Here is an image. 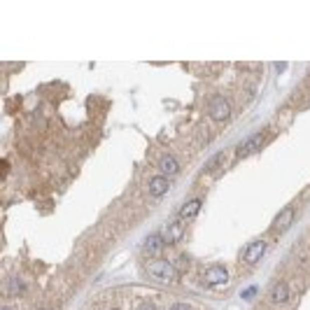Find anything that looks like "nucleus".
Instances as JSON below:
<instances>
[{
  "label": "nucleus",
  "mask_w": 310,
  "mask_h": 310,
  "mask_svg": "<svg viewBox=\"0 0 310 310\" xmlns=\"http://www.w3.org/2000/svg\"><path fill=\"white\" fill-rule=\"evenodd\" d=\"M147 273L156 280H161V282H173L177 277V268L166 259H156V261L147 263Z\"/></svg>",
  "instance_id": "f257e3e1"
},
{
  "label": "nucleus",
  "mask_w": 310,
  "mask_h": 310,
  "mask_svg": "<svg viewBox=\"0 0 310 310\" xmlns=\"http://www.w3.org/2000/svg\"><path fill=\"white\" fill-rule=\"evenodd\" d=\"M203 282L208 287H219V284H226L229 282V273L224 266H210L205 273H203Z\"/></svg>",
  "instance_id": "f03ea898"
},
{
  "label": "nucleus",
  "mask_w": 310,
  "mask_h": 310,
  "mask_svg": "<svg viewBox=\"0 0 310 310\" xmlns=\"http://www.w3.org/2000/svg\"><path fill=\"white\" fill-rule=\"evenodd\" d=\"M208 112H210V117H212V119L224 122V119H229L231 108H229V103L224 101V96H215V98L210 101V105H208Z\"/></svg>",
  "instance_id": "7ed1b4c3"
},
{
  "label": "nucleus",
  "mask_w": 310,
  "mask_h": 310,
  "mask_svg": "<svg viewBox=\"0 0 310 310\" xmlns=\"http://www.w3.org/2000/svg\"><path fill=\"white\" fill-rule=\"evenodd\" d=\"M261 145H263V133H254V135H249L247 140L238 147V156L240 159H245V156H249V154H254L256 149H261Z\"/></svg>",
  "instance_id": "20e7f679"
},
{
  "label": "nucleus",
  "mask_w": 310,
  "mask_h": 310,
  "mask_svg": "<svg viewBox=\"0 0 310 310\" xmlns=\"http://www.w3.org/2000/svg\"><path fill=\"white\" fill-rule=\"evenodd\" d=\"M263 252H266V240H254V243H249L247 249H245V263H256L259 259L263 256Z\"/></svg>",
  "instance_id": "39448f33"
},
{
  "label": "nucleus",
  "mask_w": 310,
  "mask_h": 310,
  "mask_svg": "<svg viewBox=\"0 0 310 310\" xmlns=\"http://www.w3.org/2000/svg\"><path fill=\"white\" fill-rule=\"evenodd\" d=\"M168 177L166 175H156V177H149V184H147V189H149V196H154V198H159V196H163L166 191H168Z\"/></svg>",
  "instance_id": "423d86ee"
},
{
  "label": "nucleus",
  "mask_w": 310,
  "mask_h": 310,
  "mask_svg": "<svg viewBox=\"0 0 310 310\" xmlns=\"http://www.w3.org/2000/svg\"><path fill=\"white\" fill-rule=\"evenodd\" d=\"M291 222H294V208L280 210V215H277V217H275V222H273V231L282 233V231H287V229L291 226Z\"/></svg>",
  "instance_id": "0eeeda50"
},
{
  "label": "nucleus",
  "mask_w": 310,
  "mask_h": 310,
  "mask_svg": "<svg viewBox=\"0 0 310 310\" xmlns=\"http://www.w3.org/2000/svg\"><path fill=\"white\" fill-rule=\"evenodd\" d=\"M184 233V222L182 219H177V222H170L166 226V245H175Z\"/></svg>",
  "instance_id": "6e6552de"
},
{
  "label": "nucleus",
  "mask_w": 310,
  "mask_h": 310,
  "mask_svg": "<svg viewBox=\"0 0 310 310\" xmlns=\"http://www.w3.org/2000/svg\"><path fill=\"white\" fill-rule=\"evenodd\" d=\"M270 301H273V303H277V305L289 301V287H287V282L273 284V289H270Z\"/></svg>",
  "instance_id": "1a4fd4ad"
},
{
  "label": "nucleus",
  "mask_w": 310,
  "mask_h": 310,
  "mask_svg": "<svg viewBox=\"0 0 310 310\" xmlns=\"http://www.w3.org/2000/svg\"><path fill=\"white\" fill-rule=\"evenodd\" d=\"M201 205H203L201 198H194V201L184 203L182 210H180V219H182V222H187V219H194V217L201 212Z\"/></svg>",
  "instance_id": "9d476101"
},
{
  "label": "nucleus",
  "mask_w": 310,
  "mask_h": 310,
  "mask_svg": "<svg viewBox=\"0 0 310 310\" xmlns=\"http://www.w3.org/2000/svg\"><path fill=\"white\" fill-rule=\"evenodd\" d=\"M159 168H161L163 175H177V173H180V163H177L170 154H166V156H161V161H159Z\"/></svg>",
  "instance_id": "9b49d317"
},
{
  "label": "nucleus",
  "mask_w": 310,
  "mask_h": 310,
  "mask_svg": "<svg viewBox=\"0 0 310 310\" xmlns=\"http://www.w3.org/2000/svg\"><path fill=\"white\" fill-rule=\"evenodd\" d=\"M163 245H166V238H163L161 233H152V236L145 240V249H147L149 254H156V252H159Z\"/></svg>",
  "instance_id": "f8f14e48"
},
{
  "label": "nucleus",
  "mask_w": 310,
  "mask_h": 310,
  "mask_svg": "<svg viewBox=\"0 0 310 310\" xmlns=\"http://www.w3.org/2000/svg\"><path fill=\"white\" fill-rule=\"evenodd\" d=\"M24 289H26L24 280H21V277H12V280H10V287H7V294H10V296H19Z\"/></svg>",
  "instance_id": "ddd939ff"
},
{
  "label": "nucleus",
  "mask_w": 310,
  "mask_h": 310,
  "mask_svg": "<svg viewBox=\"0 0 310 310\" xmlns=\"http://www.w3.org/2000/svg\"><path fill=\"white\" fill-rule=\"evenodd\" d=\"M138 310H156V305H154V303H149V301H145V303L138 305Z\"/></svg>",
  "instance_id": "4468645a"
},
{
  "label": "nucleus",
  "mask_w": 310,
  "mask_h": 310,
  "mask_svg": "<svg viewBox=\"0 0 310 310\" xmlns=\"http://www.w3.org/2000/svg\"><path fill=\"white\" fill-rule=\"evenodd\" d=\"M254 294H256V287H247L243 291V298H249V296H254Z\"/></svg>",
  "instance_id": "2eb2a0df"
},
{
  "label": "nucleus",
  "mask_w": 310,
  "mask_h": 310,
  "mask_svg": "<svg viewBox=\"0 0 310 310\" xmlns=\"http://www.w3.org/2000/svg\"><path fill=\"white\" fill-rule=\"evenodd\" d=\"M170 310H189V308H187V305H184V303H175V305H173V308H170Z\"/></svg>",
  "instance_id": "dca6fc26"
},
{
  "label": "nucleus",
  "mask_w": 310,
  "mask_h": 310,
  "mask_svg": "<svg viewBox=\"0 0 310 310\" xmlns=\"http://www.w3.org/2000/svg\"><path fill=\"white\" fill-rule=\"evenodd\" d=\"M275 68H277V73H282L284 68H287V63H275Z\"/></svg>",
  "instance_id": "f3484780"
},
{
  "label": "nucleus",
  "mask_w": 310,
  "mask_h": 310,
  "mask_svg": "<svg viewBox=\"0 0 310 310\" xmlns=\"http://www.w3.org/2000/svg\"><path fill=\"white\" fill-rule=\"evenodd\" d=\"M0 310H10V308H7V305H3V308H0Z\"/></svg>",
  "instance_id": "a211bd4d"
},
{
  "label": "nucleus",
  "mask_w": 310,
  "mask_h": 310,
  "mask_svg": "<svg viewBox=\"0 0 310 310\" xmlns=\"http://www.w3.org/2000/svg\"><path fill=\"white\" fill-rule=\"evenodd\" d=\"M38 310H45V308H38Z\"/></svg>",
  "instance_id": "6ab92c4d"
},
{
  "label": "nucleus",
  "mask_w": 310,
  "mask_h": 310,
  "mask_svg": "<svg viewBox=\"0 0 310 310\" xmlns=\"http://www.w3.org/2000/svg\"><path fill=\"white\" fill-rule=\"evenodd\" d=\"M112 310H117V308H112Z\"/></svg>",
  "instance_id": "aec40b11"
}]
</instances>
